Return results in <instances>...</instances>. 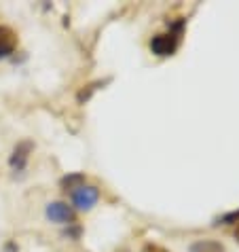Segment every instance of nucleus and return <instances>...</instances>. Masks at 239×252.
I'll return each mask as SVG.
<instances>
[{"label":"nucleus","mask_w":239,"mask_h":252,"mask_svg":"<svg viewBox=\"0 0 239 252\" xmlns=\"http://www.w3.org/2000/svg\"><path fill=\"white\" fill-rule=\"evenodd\" d=\"M182 30H184V19H178V22L170 24V32H161L154 34L150 38V51L159 58H167V55H174L176 49L180 45V36Z\"/></svg>","instance_id":"1"},{"label":"nucleus","mask_w":239,"mask_h":252,"mask_svg":"<svg viewBox=\"0 0 239 252\" xmlns=\"http://www.w3.org/2000/svg\"><path fill=\"white\" fill-rule=\"evenodd\" d=\"M32 151H34V142H32V140H19V142L15 144V149H13L11 157H9V167H11V172L15 174V176H17V174L26 172Z\"/></svg>","instance_id":"2"},{"label":"nucleus","mask_w":239,"mask_h":252,"mask_svg":"<svg viewBox=\"0 0 239 252\" xmlns=\"http://www.w3.org/2000/svg\"><path fill=\"white\" fill-rule=\"evenodd\" d=\"M100 201V189L93 185H81L72 191V206L81 212H89Z\"/></svg>","instance_id":"3"},{"label":"nucleus","mask_w":239,"mask_h":252,"mask_svg":"<svg viewBox=\"0 0 239 252\" xmlns=\"http://www.w3.org/2000/svg\"><path fill=\"white\" fill-rule=\"evenodd\" d=\"M45 216H47V220L58 222V225H68V227L74 225V219H76L74 208L64 204V201H51V204H47Z\"/></svg>","instance_id":"4"},{"label":"nucleus","mask_w":239,"mask_h":252,"mask_svg":"<svg viewBox=\"0 0 239 252\" xmlns=\"http://www.w3.org/2000/svg\"><path fill=\"white\" fill-rule=\"evenodd\" d=\"M17 49V34L9 26H0V60L9 58Z\"/></svg>","instance_id":"5"},{"label":"nucleus","mask_w":239,"mask_h":252,"mask_svg":"<svg viewBox=\"0 0 239 252\" xmlns=\"http://www.w3.org/2000/svg\"><path fill=\"white\" fill-rule=\"evenodd\" d=\"M188 252H224V246L216 240H197L191 244Z\"/></svg>","instance_id":"6"},{"label":"nucleus","mask_w":239,"mask_h":252,"mask_svg":"<svg viewBox=\"0 0 239 252\" xmlns=\"http://www.w3.org/2000/svg\"><path fill=\"white\" fill-rule=\"evenodd\" d=\"M81 185H85V176L83 174H70V176H64L61 178V187L66 189H70V191H74L76 187H81Z\"/></svg>","instance_id":"7"},{"label":"nucleus","mask_w":239,"mask_h":252,"mask_svg":"<svg viewBox=\"0 0 239 252\" xmlns=\"http://www.w3.org/2000/svg\"><path fill=\"white\" fill-rule=\"evenodd\" d=\"M218 222H222V225H237V222H239V210H233V212L222 214L220 219H218Z\"/></svg>","instance_id":"8"},{"label":"nucleus","mask_w":239,"mask_h":252,"mask_svg":"<svg viewBox=\"0 0 239 252\" xmlns=\"http://www.w3.org/2000/svg\"><path fill=\"white\" fill-rule=\"evenodd\" d=\"M142 252H170V250L163 248V246H159V244L149 242V244H144V246H142Z\"/></svg>","instance_id":"9"},{"label":"nucleus","mask_w":239,"mask_h":252,"mask_svg":"<svg viewBox=\"0 0 239 252\" xmlns=\"http://www.w3.org/2000/svg\"><path fill=\"white\" fill-rule=\"evenodd\" d=\"M235 235H237V240H239V222H237V231H235Z\"/></svg>","instance_id":"10"}]
</instances>
